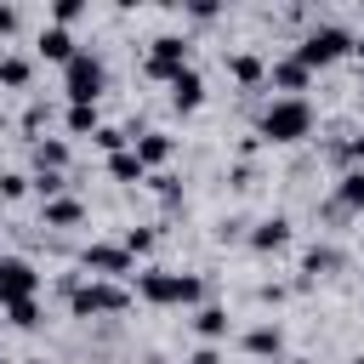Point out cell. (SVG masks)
Returning <instances> with one entry per match:
<instances>
[{"instance_id": "4316f807", "label": "cell", "mask_w": 364, "mask_h": 364, "mask_svg": "<svg viewBox=\"0 0 364 364\" xmlns=\"http://www.w3.org/2000/svg\"><path fill=\"white\" fill-rule=\"evenodd\" d=\"M125 250H131V256L154 250V233H148V228H131V233H125Z\"/></svg>"}, {"instance_id": "5b68a950", "label": "cell", "mask_w": 364, "mask_h": 364, "mask_svg": "<svg viewBox=\"0 0 364 364\" xmlns=\"http://www.w3.org/2000/svg\"><path fill=\"white\" fill-rule=\"evenodd\" d=\"M341 51H353V34L347 28H336V23H324V28H313L301 46H296V57L307 63V68H324V63H336Z\"/></svg>"}, {"instance_id": "d4e9b609", "label": "cell", "mask_w": 364, "mask_h": 364, "mask_svg": "<svg viewBox=\"0 0 364 364\" xmlns=\"http://www.w3.org/2000/svg\"><path fill=\"white\" fill-rule=\"evenodd\" d=\"M91 142H97L102 154H119V148H125L131 136H125V131H114V125H97V136H91Z\"/></svg>"}, {"instance_id": "836d02e7", "label": "cell", "mask_w": 364, "mask_h": 364, "mask_svg": "<svg viewBox=\"0 0 364 364\" xmlns=\"http://www.w3.org/2000/svg\"><path fill=\"white\" fill-rule=\"evenodd\" d=\"M353 51H358V57H364V40H353Z\"/></svg>"}, {"instance_id": "484cf974", "label": "cell", "mask_w": 364, "mask_h": 364, "mask_svg": "<svg viewBox=\"0 0 364 364\" xmlns=\"http://www.w3.org/2000/svg\"><path fill=\"white\" fill-rule=\"evenodd\" d=\"M34 188H40V199H57L63 193V176L57 171H34Z\"/></svg>"}, {"instance_id": "f546056e", "label": "cell", "mask_w": 364, "mask_h": 364, "mask_svg": "<svg viewBox=\"0 0 364 364\" xmlns=\"http://www.w3.org/2000/svg\"><path fill=\"white\" fill-rule=\"evenodd\" d=\"M23 188H28V176H17V171H6V176H0V193H6V199H17Z\"/></svg>"}, {"instance_id": "4fadbf2b", "label": "cell", "mask_w": 364, "mask_h": 364, "mask_svg": "<svg viewBox=\"0 0 364 364\" xmlns=\"http://www.w3.org/2000/svg\"><path fill=\"white\" fill-rule=\"evenodd\" d=\"M284 245H290V222L284 216H267V222L250 228V250H284Z\"/></svg>"}, {"instance_id": "cb8c5ba5", "label": "cell", "mask_w": 364, "mask_h": 364, "mask_svg": "<svg viewBox=\"0 0 364 364\" xmlns=\"http://www.w3.org/2000/svg\"><path fill=\"white\" fill-rule=\"evenodd\" d=\"M6 318H11L17 330H28V324H40V301H34V296H23V301H6Z\"/></svg>"}, {"instance_id": "30bf717a", "label": "cell", "mask_w": 364, "mask_h": 364, "mask_svg": "<svg viewBox=\"0 0 364 364\" xmlns=\"http://www.w3.org/2000/svg\"><path fill=\"white\" fill-rule=\"evenodd\" d=\"M267 80H273L279 91H307V80H313V68H307V63H301V57L290 51V57H279V63L267 68Z\"/></svg>"}, {"instance_id": "52a82bcc", "label": "cell", "mask_w": 364, "mask_h": 364, "mask_svg": "<svg viewBox=\"0 0 364 364\" xmlns=\"http://www.w3.org/2000/svg\"><path fill=\"white\" fill-rule=\"evenodd\" d=\"M182 68H188V46H182L176 34H159V40H154V51H148V74L171 85V74H182Z\"/></svg>"}, {"instance_id": "ba28073f", "label": "cell", "mask_w": 364, "mask_h": 364, "mask_svg": "<svg viewBox=\"0 0 364 364\" xmlns=\"http://www.w3.org/2000/svg\"><path fill=\"white\" fill-rule=\"evenodd\" d=\"M80 262H85V273H97V279H125V273H131V250H125V245H91Z\"/></svg>"}, {"instance_id": "83f0119b", "label": "cell", "mask_w": 364, "mask_h": 364, "mask_svg": "<svg viewBox=\"0 0 364 364\" xmlns=\"http://www.w3.org/2000/svg\"><path fill=\"white\" fill-rule=\"evenodd\" d=\"M46 119H51V108H46V102H28V114H23V131H40Z\"/></svg>"}, {"instance_id": "44dd1931", "label": "cell", "mask_w": 364, "mask_h": 364, "mask_svg": "<svg viewBox=\"0 0 364 364\" xmlns=\"http://www.w3.org/2000/svg\"><path fill=\"white\" fill-rule=\"evenodd\" d=\"M193 330H199L205 341L228 336V307H199V313H193Z\"/></svg>"}, {"instance_id": "1f68e13d", "label": "cell", "mask_w": 364, "mask_h": 364, "mask_svg": "<svg viewBox=\"0 0 364 364\" xmlns=\"http://www.w3.org/2000/svg\"><path fill=\"white\" fill-rule=\"evenodd\" d=\"M17 28V6H0V34H11Z\"/></svg>"}, {"instance_id": "7a4b0ae2", "label": "cell", "mask_w": 364, "mask_h": 364, "mask_svg": "<svg viewBox=\"0 0 364 364\" xmlns=\"http://www.w3.org/2000/svg\"><path fill=\"white\" fill-rule=\"evenodd\" d=\"M136 296L154 301V307H188V301L205 296V284H199L193 273H165V267H154V273L136 279Z\"/></svg>"}, {"instance_id": "6da1fadb", "label": "cell", "mask_w": 364, "mask_h": 364, "mask_svg": "<svg viewBox=\"0 0 364 364\" xmlns=\"http://www.w3.org/2000/svg\"><path fill=\"white\" fill-rule=\"evenodd\" d=\"M125 307H131V290L114 284V279L68 284V313H74V318H108V313H125Z\"/></svg>"}, {"instance_id": "603a6c76", "label": "cell", "mask_w": 364, "mask_h": 364, "mask_svg": "<svg viewBox=\"0 0 364 364\" xmlns=\"http://www.w3.org/2000/svg\"><path fill=\"white\" fill-rule=\"evenodd\" d=\"M28 74H34V68H28V57H0V85L23 91V85H28Z\"/></svg>"}, {"instance_id": "5bb4252c", "label": "cell", "mask_w": 364, "mask_h": 364, "mask_svg": "<svg viewBox=\"0 0 364 364\" xmlns=\"http://www.w3.org/2000/svg\"><path fill=\"white\" fill-rule=\"evenodd\" d=\"M171 102H176V108H199V102H205V80H199L193 68L171 74Z\"/></svg>"}, {"instance_id": "f1b7e54d", "label": "cell", "mask_w": 364, "mask_h": 364, "mask_svg": "<svg viewBox=\"0 0 364 364\" xmlns=\"http://www.w3.org/2000/svg\"><path fill=\"white\" fill-rule=\"evenodd\" d=\"M80 11H85V6H80V0H57V28H68V23H74V17H80Z\"/></svg>"}, {"instance_id": "4dcf8cb0", "label": "cell", "mask_w": 364, "mask_h": 364, "mask_svg": "<svg viewBox=\"0 0 364 364\" xmlns=\"http://www.w3.org/2000/svg\"><path fill=\"white\" fill-rule=\"evenodd\" d=\"M341 159H353V165H358V171H364V131H358V136H353V142H347V148H341Z\"/></svg>"}, {"instance_id": "e575fe53", "label": "cell", "mask_w": 364, "mask_h": 364, "mask_svg": "<svg viewBox=\"0 0 364 364\" xmlns=\"http://www.w3.org/2000/svg\"><path fill=\"white\" fill-rule=\"evenodd\" d=\"M28 364H46V358H28Z\"/></svg>"}, {"instance_id": "8fae6325", "label": "cell", "mask_w": 364, "mask_h": 364, "mask_svg": "<svg viewBox=\"0 0 364 364\" xmlns=\"http://www.w3.org/2000/svg\"><path fill=\"white\" fill-rule=\"evenodd\" d=\"M341 267H347V256H341L336 245H313V250L301 256V273H307V279H330V273H341Z\"/></svg>"}, {"instance_id": "3957f363", "label": "cell", "mask_w": 364, "mask_h": 364, "mask_svg": "<svg viewBox=\"0 0 364 364\" xmlns=\"http://www.w3.org/2000/svg\"><path fill=\"white\" fill-rule=\"evenodd\" d=\"M262 142H301L307 131H313V108L301 102V97H279L267 114H262Z\"/></svg>"}, {"instance_id": "277c9868", "label": "cell", "mask_w": 364, "mask_h": 364, "mask_svg": "<svg viewBox=\"0 0 364 364\" xmlns=\"http://www.w3.org/2000/svg\"><path fill=\"white\" fill-rule=\"evenodd\" d=\"M63 91H68V102H97L102 97V63L91 51H74L63 63Z\"/></svg>"}, {"instance_id": "2e32d148", "label": "cell", "mask_w": 364, "mask_h": 364, "mask_svg": "<svg viewBox=\"0 0 364 364\" xmlns=\"http://www.w3.org/2000/svg\"><path fill=\"white\" fill-rule=\"evenodd\" d=\"M228 74H233L239 85H262V80H267V63H262L256 51H239V57H228Z\"/></svg>"}, {"instance_id": "d6a6232c", "label": "cell", "mask_w": 364, "mask_h": 364, "mask_svg": "<svg viewBox=\"0 0 364 364\" xmlns=\"http://www.w3.org/2000/svg\"><path fill=\"white\" fill-rule=\"evenodd\" d=\"M188 364H222V358H216V347H199V353H193Z\"/></svg>"}, {"instance_id": "e0dca14e", "label": "cell", "mask_w": 364, "mask_h": 364, "mask_svg": "<svg viewBox=\"0 0 364 364\" xmlns=\"http://www.w3.org/2000/svg\"><path fill=\"white\" fill-rule=\"evenodd\" d=\"M80 216H85V205H80V199H68V193L46 199V228H74Z\"/></svg>"}, {"instance_id": "7c38bea8", "label": "cell", "mask_w": 364, "mask_h": 364, "mask_svg": "<svg viewBox=\"0 0 364 364\" xmlns=\"http://www.w3.org/2000/svg\"><path fill=\"white\" fill-rule=\"evenodd\" d=\"M131 154L142 159V171H148V165H165V159H171V136H165V131H142V136H131Z\"/></svg>"}, {"instance_id": "d6986e66", "label": "cell", "mask_w": 364, "mask_h": 364, "mask_svg": "<svg viewBox=\"0 0 364 364\" xmlns=\"http://www.w3.org/2000/svg\"><path fill=\"white\" fill-rule=\"evenodd\" d=\"M40 57L68 63V57H74V34H68V28H46V34H40Z\"/></svg>"}, {"instance_id": "9c48e42d", "label": "cell", "mask_w": 364, "mask_h": 364, "mask_svg": "<svg viewBox=\"0 0 364 364\" xmlns=\"http://www.w3.org/2000/svg\"><path fill=\"white\" fill-rule=\"evenodd\" d=\"M364 210V171H347L341 182H336V199H330V222H341V216H358Z\"/></svg>"}, {"instance_id": "ac0fdd59", "label": "cell", "mask_w": 364, "mask_h": 364, "mask_svg": "<svg viewBox=\"0 0 364 364\" xmlns=\"http://www.w3.org/2000/svg\"><path fill=\"white\" fill-rule=\"evenodd\" d=\"M63 165H68V142H63V136L34 142V171H57V176H63Z\"/></svg>"}, {"instance_id": "9a60e30c", "label": "cell", "mask_w": 364, "mask_h": 364, "mask_svg": "<svg viewBox=\"0 0 364 364\" xmlns=\"http://www.w3.org/2000/svg\"><path fill=\"white\" fill-rule=\"evenodd\" d=\"M279 347H284L279 324H256V330H245V353H256V358H279Z\"/></svg>"}, {"instance_id": "7402d4cb", "label": "cell", "mask_w": 364, "mask_h": 364, "mask_svg": "<svg viewBox=\"0 0 364 364\" xmlns=\"http://www.w3.org/2000/svg\"><path fill=\"white\" fill-rule=\"evenodd\" d=\"M68 131L74 136H97V102H68Z\"/></svg>"}, {"instance_id": "ffe728a7", "label": "cell", "mask_w": 364, "mask_h": 364, "mask_svg": "<svg viewBox=\"0 0 364 364\" xmlns=\"http://www.w3.org/2000/svg\"><path fill=\"white\" fill-rule=\"evenodd\" d=\"M108 176L114 182H142V159L131 148H119V154H108Z\"/></svg>"}, {"instance_id": "d590c367", "label": "cell", "mask_w": 364, "mask_h": 364, "mask_svg": "<svg viewBox=\"0 0 364 364\" xmlns=\"http://www.w3.org/2000/svg\"><path fill=\"white\" fill-rule=\"evenodd\" d=\"M353 364H364V358H353Z\"/></svg>"}, {"instance_id": "8992f818", "label": "cell", "mask_w": 364, "mask_h": 364, "mask_svg": "<svg viewBox=\"0 0 364 364\" xmlns=\"http://www.w3.org/2000/svg\"><path fill=\"white\" fill-rule=\"evenodd\" d=\"M34 290H40V273L23 256H0V301H23Z\"/></svg>"}]
</instances>
